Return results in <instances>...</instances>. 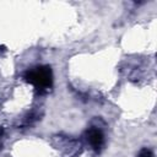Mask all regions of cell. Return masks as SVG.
<instances>
[{"mask_svg":"<svg viewBox=\"0 0 157 157\" xmlns=\"http://www.w3.org/2000/svg\"><path fill=\"white\" fill-rule=\"evenodd\" d=\"M137 157H153V152H152L150 148H142V150L139 152Z\"/></svg>","mask_w":157,"mask_h":157,"instance_id":"3957f363","label":"cell"},{"mask_svg":"<svg viewBox=\"0 0 157 157\" xmlns=\"http://www.w3.org/2000/svg\"><path fill=\"white\" fill-rule=\"evenodd\" d=\"M86 140L93 150H99L104 144V134L96 128H91L86 131Z\"/></svg>","mask_w":157,"mask_h":157,"instance_id":"7a4b0ae2","label":"cell"},{"mask_svg":"<svg viewBox=\"0 0 157 157\" xmlns=\"http://www.w3.org/2000/svg\"><path fill=\"white\" fill-rule=\"evenodd\" d=\"M25 78L39 91H47L53 85V72L50 66L47 65H40L27 70Z\"/></svg>","mask_w":157,"mask_h":157,"instance_id":"6da1fadb","label":"cell"}]
</instances>
